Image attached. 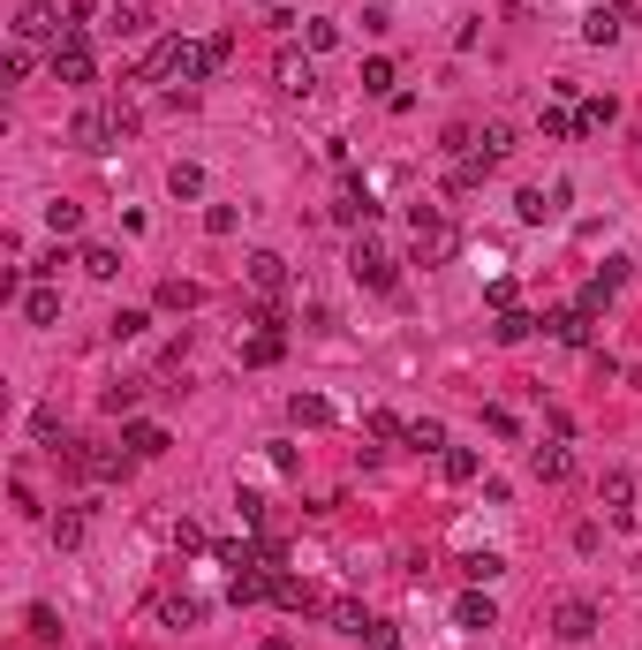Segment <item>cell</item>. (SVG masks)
Segmentation results:
<instances>
[{
  "label": "cell",
  "instance_id": "obj_1",
  "mask_svg": "<svg viewBox=\"0 0 642 650\" xmlns=\"http://www.w3.org/2000/svg\"><path fill=\"white\" fill-rule=\"evenodd\" d=\"M348 280H355V288H371V295H393V280H401V257H393L386 242L363 227V235H355V250H348Z\"/></svg>",
  "mask_w": 642,
  "mask_h": 650
},
{
  "label": "cell",
  "instance_id": "obj_2",
  "mask_svg": "<svg viewBox=\"0 0 642 650\" xmlns=\"http://www.w3.org/2000/svg\"><path fill=\"white\" fill-rule=\"evenodd\" d=\"M408 227H416V265H446V257L461 250L454 220H446L439 205H416V212H408Z\"/></svg>",
  "mask_w": 642,
  "mask_h": 650
},
{
  "label": "cell",
  "instance_id": "obj_3",
  "mask_svg": "<svg viewBox=\"0 0 642 650\" xmlns=\"http://www.w3.org/2000/svg\"><path fill=\"white\" fill-rule=\"evenodd\" d=\"M227 53H235V38H227V31L197 38V46L182 38V61H174V76H182V84H212V76L227 69Z\"/></svg>",
  "mask_w": 642,
  "mask_h": 650
},
{
  "label": "cell",
  "instance_id": "obj_4",
  "mask_svg": "<svg viewBox=\"0 0 642 650\" xmlns=\"http://www.w3.org/2000/svg\"><path fill=\"white\" fill-rule=\"evenodd\" d=\"M46 61H53V76H61V84H91V76H99V61H91V38L76 31V23H68V31L53 38V53H46Z\"/></svg>",
  "mask_w": 642,
  "mask_h": 650
},
{
  "label": "cell",
  "instance_id": "obj_5",
  "mask_svg": "<svg viewBox=\"0 0 642 650\" xmlns=\"http://www.w3.org/2000/svg\"><path fill=\"white\" fill-rule=\"evenodd\" d=\"M272 84L288 91V99H310V91H318V53H280V61H272Z\"/></svg>",
  "mask_w": 642,
  "mask_h": 650
},
{
  "label": "cell",
  "instance_id": "obj_6",
  "mask_svg": "<svg viewBox=\"0 0 642 650\" xmlns=\"http://www.w3.org/2000/svg\"><path fill=\"white\" fill-rule=\"evenodd\" d=\"M529 477H537V484H567V477H575V454H567V439H559V431H552L544 446H529Z\"/></svg>",
  "mask_w": 642,
  "mask_h": 650
},
{
  "label": "cell",
  "instance_id": "obj_7",
  "mask_svg": "<svg viewBox=\"0 0 642 650\" xmlns=\"http://www.w3.org/2000/svg\"><path fill=\"white\" fill-rule=\"evenodd\" d=\"M627 23H635V0H597V8H590V23H582V38H590V46H612V38H620Z\"/></svg>",
  "mask_w": 642,
  "mask_h": 650
},
{
  "label": "cell",
  "instance_id": "obj_8",
  "mask_svg": "<svg viewBox=\"0 0 642 650\" xmlns=\"http://www.w3.org/2000/svg\"><path fill=\"white\" fill-rule=\"evenodd\" d=\"M272 605H280V613H325V598L303 575H288V567H272Z\"/></svg>",
  "mask_w": 642,
  "mask_h": 650
},
{
  "label": "cell",
  "instance_id": "obj_9",
  "mask_svg": "<svg viewBox=\"0 0 642 650\" xmlns=\"http://www.w3.org/2000/svg\"><path fill=\"white\" fill-rule=\"evenodd\" d=\"M68 137H76V152H114L121 129H114V114H106V106H91V114H76V129H68Z\"/></svg>",
  "mask_w": 642,
  "mask_h": 650
},
{
  "label": "cell",
  "instance_id": "obj_10",
  "mask_svg": "<svg viewBox=\"0 0 642 650\" xmlns=\"http://www.w3.org/2000/svg\"><path fill=\"white\" fill-rule=\"evenodd\" d=\"M590 310H582V303H567V310H544V333H552V341L559 348H590Z\"/></svg>",
  "mask_w": 642,
  "mask_h": 650
},
{
  "label": "cell",
  "instance_id": "obj_11",
  "mask_svg": "<svg viewBox=\"0 0 642 650\" xmlns=\"http://www.w3.org/2000/svg\"><path fill=\"white\" fill-rule=\"evenodd\" d=\"M333 220H340V227H371V220H378V197L355 182V174H348V189L333 197Z\"/></svg>",
  "mask_w": 642,
  "mask_h": 650
},
{
  "label": "cell",
  "instance_id": "obj_12",
  "mask_svg": "<svg viewBox=\"0 0 642 650\" xmlns=\"http://www.w3.org/2000/svg\"><path fill=\"white\" fill-rule=\"evenodd\" d=\"M552 628H559V643H590V635H597V605L590 598H567L552 613Z\"/></svg>",
  "mask_w": 642,
  "mask_h": 650
},
{
  "label": "cell",
  "instance_id": "obj_13",
  "mask_svg": "<svg viewBox=\"0 0 642 650\" xmlns=\"http://www.w3.org/2000/svg\"><path fill=\"white\" fill-rule=\"evenodd\" d=\"M620 288H627V257H605V265H597V280L582 288V310L597 318V310H605V303H612Z\"/></svg>",
  "mask_w": 642,
  "mask_h": 650
},
{
  "label": "cell",
  "instance_id": "obj_14",
  "mask_svg": "<svg viewBox=\"0 0 642 650\" xmlns=\"http://www.w3.org/2000/svg\"><path fill=\"white\" fill-rule=\"evenodd\" d=\"M242 273H250V288L280 295V288H288V257H280V250H250V257H242Z\"/></svg>",
  "mask_w": 642,
  "mask_h": 650
},
{
  "label": "cell",
  "instance_id": "obj_15",
  "mask_svg": "<svg viewBox=\"0 0 642 650\" xmlns=\"http://www.w3.org/2000/svg\"><path fill=\"white\" fill-rule=\"evenodd\" d=\"M121 446H129L136 462H159V454H167V424H144V416H136V424H121Z\"/></svg>",
  "mask_w": 642,
  "mask_h": 650
},
{
  "label": "cell",
  "instance_id": "obj_16",
  "mask_svg": "<svg viewBox=\"0 0 642 650\" xmlns=\"http://www.w3.org/2000/svg\"><path fill=\"white\" fill-rule=\"evenodd\" d=\"M280 356H288V333H272V325H257L250 341H242V363H250V371H272Z\"/></svg>",
  "mask_w": 642,
  "mask_h": 650
},
{
  "label": "cell",
  "instance_id": "obj_17",
  "mask_svg": "<svg viewBox=\"0 0 642 650\" xmlns=\"http://www.w3.org/2000/svg\"><path fill=\"white\" fill-rule=\"evenodd\" d=\"M454 620H461V628H499V605H491V590H476V582H469V590L454 598Z\"/></svg>",
  "mask_w": 642,
  "mask_h": 650
},
{
  "label": "cell",
  "instance_id": "obj_18",
  "mask_svg": "<svg viewBox=\"0 0 642 650\" xmlns=\"http://www.w3.org/2000/svg\"><path fill=\"white\" fill-rule=\"evenodd\" d=\"M38 38H61V16H53L46 0H31V8L16 16V46H38Z\"/></svg>",
  "mask_w": 642,
  "mask_h": 650
},
{
  "label": "cell",
  "instance_id": "obj_19",
  "mask_svg": "<svg viewBox=\"0 0 642 650\" xmlns=\"http://www.w3.org/2000/svg\"><path fill=\"white\" fill-rule=\"evenodd\" d=\"M152 613L167 620V628H197V620H204V605L189 598V590H159V598H152Z\"/></svg>",
  "mask_w": 642,
  "mask_h": 650
},
{
  "label": "cell",
  "instance_id": "obj_20",
  "mask_svg": "<svg viewBox=\"0 0 642 650\" xmlns=\"http://www.w3.org/2000/svg\"><path fill=\"white\" fill-rule=\"evenodd\" d=\"M597 499H605L612 522H627V514H635V477H627V469H612V477L597 484Z\"/></svg>",
  "mask_w": 642,
  "mask_h": 650
},
{
  "label": "cell",
  "instance_id": "obj_21",
  "mask_svg": "<svg viewBox=\"0 0 642 650\" xmlns=\"http://www.w3.org/2000/svg\"><path fill=\"white\" fill-rule=\"evenodd\" d=\"M23 318H31V325H61V288H46V280L23 288Z\"/></svg>",
  "mask_w": 642,
  "mask_h": 650
},
{
  "label": "cell",
  "instance_id": "obj_22",
  "mask_svg": "<svg viewBox=\"0 0 642 650\" xmlns=\"http://www.w3.org/2000/svg\"><path fill=\"white\" fill-rule=\"evenodd\" d=\"M174 61H182V38H159V46L144 53V69H136V84H159V76H174Z\"/></svg>",
  "mask_w": 642,
  "mask_h": 650
},
{
  "label": "cell",
  "instance_id": "obj_23",
  "mask_svg": "<svg viewBox=\"0 0 642 650\" xmlns=\"http://www.w3.org/2000/svg\"><path fill=\"white\" fill-rule=\"evenodd\" d=\"M76 265H84L91 280H114V273H121V250H114V242H84V257H76Z\"/></svg>",
  "mask_w": 642,
  "mask_h": 650
},
{
  "label": "cell",
  "instance_id": "obj_24",
  "mask_svg": "<svg viewBox=\"0 0 642 650\" xmlns=\"http://www.w3.org/2000/svg\"><path fill=\"white\" fill-rule=\"evenodd\" d=\"M612 121H620V106H612V99H582V106H575V137H590V129H612Z\"/></svg>",
  "mask_w": 642,
  "mask_h": 650
},
{
  "label": "cell",
  "instance_id": "obj_25",
  "mask_svg": "<svg viewBox=\"0 0 642 650\" xmlns=\"http://www.w3.org/2000/svg\"><path fill=\"white\" fill-rule=\"evenodd\" d=\"M325 620H333L340 635H363V628H371V613H363L355 598H325Z\"/></svg>",
  "mask_w": 642,
  "mask_h": 650
},
{
  "label": "cell",
  "instance_id": "obj_26",
  "mask_svg": "<svg viewBox=\"0 0 642 650\" xmlns=\"http://www.w3.org/2000/svg\"><path fill=\"white\" fill-rule=\"evenodd\" d=\"M288 416H295L303 431H325V424H333V401H318V394H295V401H288Z\"/></svg>",
  "mask_w": 642,
  "mask_h": 650
},
{
  "label": "cell",
  "instance_id": "obj_27",
  "mask_svg": "<svg viewBox=\"0 0 642 650\" xmlns=\"http://www.w3.org/2000/svg\"><path fill=\"white\" fill-rule=\"evenodd\" d=\"M476 152H484L491 167H499V159L514 152V129H507V121H484V129H476Z\"/></svg>",
  "mask_w": 642,
  "mask_h": 650
},
{
  "label": "cell",
  "instance_id": "obj_28",
  "mask_svg": "<svg viewBox=\"0 0 642 650\" xmlns=\"http://www.w3.org/2000/svg\"><path fill=\"white\" fill-rule=\"evenodd\" d=\"M537 129H544V144H567V137H575V114H567V99H552V106H544V114H537Z\"/></svg>",
  "mask_w": 642,
  "mask_h": 650
},
{
  "label": "cell",
  "instance_id": "obj_29",
  "mask_svg": "<svg viewBox=\"0 0 642 650\" xmlns=\"http://www.w3.org/2000/svg\"><path fill=\"white\" fill-rule=\"evenodd\" d=\"M408 446H416V454H446V424L439 416H416V424H408Z\"/></svg>",
  "mask_w": 642,
  "mask_h": 650
},
{
  "label": "cell",
  "instance_id": "obj_30",
  "mask_svg": "<svg viewBox=\"0 0 642 650\" xmlns=\"http://www.w3.org/2000/svg\"><path fill=\"white\" fill-rule=\"evenodd\" d=\"M537 325H544V318H529V310H499V325H491V333H499V341L514 348V341H529Z\"/></svg>",
  "mask_w": 642,
  "mask_h": 650
},
{
  "label": "cell",
  "instance_id": "obj_31",
  "mask_svg": "<svg viewBox=\"0 0 642 650\" xmlns=\"http://www.w3.org/2000/svg\"><path fill=\"white\" fill-rule=\"evenodd\" d=\"M461 575H469L476 590H484V582H499V575H507V560H499V552H469V560H461Z\"/></svg>",
  "mask_w": 642,
  "mask_h": 650
},
{
  "label": "cell",
  "instance_id": "obj_32",
  "mask_svg": "<svg viewBox=\"0 0 642 650\" xmlns=\"http://www.w3.org/2000/svg\"><path fill=\"white\" fill-rule=\"evenodd\" d=\"M167 189H174V197H204V167H197V159H174Z\"/></svg>",
  "mask_w": 642,
  "mask_h": 650
},
{
  "label": "cell",
  "instance_id": "obj_33",
  "mask_svg": "<svg viewBox=\"0 0 642 650\" xmlns=\"http://www.w3.org/2000/svg\"><path fill=\"white\" fill-rule=\"evenodd\" d=\"M439 469H446V484H476V454H469V446H446Z\"/></svg>",
  "mask_w": 642,
  "mask_h": 650
},
{
  "label": "cell",
  "instance_id": "obj_34",
  "mask_svg": "<svg viewBox=\"0 0 642 650\" xmlns=\"http://www.w3.org/2000/svg\"><path fill=\"white\" fill-rule=\"evenodd\" d=\"M197 303H204L197 280H167V288H159V310H197Z\"/></svg>",
  "mask_w": 642,
  "mask_h": 650
},
{
  "label": "cell",
  "instance_id": "obj_35",
  "mask_svg": "<svg viewBox=\"0 0 642 650\" xmlns=\"http://www.w3.org/2000/svg\"><path fill=\"white\" fill-rule=\"evenodd\" d=\"M31 439L61 454V446H68V431H61V409H38V416H31Z\"/></svg>",
  "mask_w": 642,
  "mask_h": 650
},
{
  "label": "cell",
  "instance_id": "obj_36",
  "mask_svg": "<svg viewBox=\"0 0 642 650\" xmlns=\"http://www.w3.org/2000/svg\"><path fill=\"white\" fill-rule=\"evenodd\" d=\"M53 545H61V552H76V545H84V514H76V507H61V514H53Z\"/></svg>",
  "mask_w": 642,
  "mask_h": 650
},
{
  "label": "cell",
  "instance_id": "obj_37",
  "mask_svg": "<svg viewBox=\"0 0 642 650\" xmlns=\"http://www.w3.org/2000/svg\"><path fill=\"white\" fill-rule=\"evenodd\" d=\"M514 212H522V220L537 227V220H552L559 205H552V189H522V197H514Z\"/></svg>",
  "mask_w": 642,
  "mask_h": 650
},
{
  "label": "cell",
  "instance_id": "obj_38",
  "mask_svg": "<svg viewBox=\"0 0 642 650\" xmlns=\"http://www.w3.org/2000/svg\"><path fill=\"white\" fill-rule=\"evenodd\" d=\"M46 227H53V235H76V227H84V205H68V197H53V205H46Z\"/></svg>",
  "mask_w": 642,
  "mask_h": 650
},
{
  "label": "cell",
  "instance_id": "obj_39",
  "mask_svg": "<svg viewBox=\"0 0 642 650\" xmlns=\"http://www.w3.org/2000/svg\"><path fill=\"white\" fill-rule=\"evenodd\" d=\"M174 552H182V560H189V552H212V537H204V522H174Z\"/></svg>",
  "mask_w": 642,
  "mask_h": 650
},
{
  "label": "cell",
  "instance_id": "obj_40",
  "mask_svg": "<svg viewBox=\"0 0 642 650\" xmlns=\"http://www.w3.org/2000/svg\"><path fill=\"white\" fill-rule=\"evenodd\" d=\"M363 431H371V439H408V424L393 409H371V416H363Z\"/></svg>",
  "mask_w": 642,
  "mask_h": 650
},
{
  "label": "cell",
  "instance_id": "obj_41",
  "mask_svg": "<svg viewBox=\"0 0 642 650\" xmlns=\"http://www.w3.org/2000/svg\"><path fill=\"white\" fill-rule=\"evenodd\" d=\"M136 394H144V378H121V386H106V409L129 416V409H136Z\"/></svg>",
  "mask_w": 642,
  "mask_h": 650
},
{
  "label": "cell",
  "instance_id": "obj_42",
  "mask_svg": "<svg viewBox=\"0 0 642 650\" xmlns=\"http://www.w3.org/2000/svg\"><path fill=\"white\" fill-rule=\"evenodd\" d=\"M144 23H152V16H144V8H114V16H106V31H114V38H136V31H144Z\"/></svg>",
  "mask_w": 642,
  "mask_h": 650
},
{
  "label": "cell",
  "instance_id": "obj_43",
  "mask_svg": "<svg viewBox=\"0 0 642 650\" xmlns=\"http://www.w3.org/2000/svg\"><path fill=\"white\" fill-rule=\"evenodd\" d=\"M235 227H242L235 205H212V212H204V235H235Z\"/></svg>",
  "mask_w": 642,
  "mask_h": 650
},
{
  "label": "cell",
  "instance_id": "obj_44",
  "mask_svg": "<svg viewBox=\"0 0 642 650\" xmlns=\"http://www.w3.org/2000/svg\"><path fill=\"white\" fill-rule=\"evenodd\" d=\"M363 91H393V61L378 53V61H363Z\"/></svg>",
  "mask_w": 642,
  "mask_h": 650
},
{
  "label": "cell",
  "instance_id": "obj_45",
  "mask_svg": "<svg viewBox=\"0 0 642 650\" xmlns=\"http://www.w3.org/2000/svg\"><path fill=\"white\" fill-rule=\"evenodd\" d=\"M106 114H114V129H121V137H136V129H144V114H136L129 99H114V106H106Z\"/></svg>",
  "mask_w": 642,
  "mask_h": 650
},
{
  "label": "cell",
  "instance_id": "obj_46",
  "mask_svg": "<svg viewBox=\"0 0 642 650\" xmlns=\"http://www.w3.org/2000/svg\"><path fill=\"white\" fill-rule=\"evenodd\" d=\"M303 38H310V53H333V46H340V23H310Z\"/></svg>",
  "mask_w": 642,
  "mask_h": 650
},
{
  "label": "cell",
  "instance_id": "obj_47",
  "mask_svg": "<svg viewBox=\"0 0 642 650\" xmlns=\"http://www.w3.org/2000/svg\"><path fill=\"white\" fill-rule=\"evenodd\" d=\"M31 635H38V643H53V635H61V620H53V605H31Z\"/></svg>",
  "mask_w": 642,
  "mask_h": 650
},
{
  "label": "cell",
  "instance_id": "obj_48",
  "mask_svg": "<svg viewBox=\"0 0 642 650\" xmlns=\"http://www.w3.org/2000/svg\"><path fill=\"white\" fill-rule=\"evenodd\" d=\"M401 643V635H393V620H371V628H363V650H393Z\"/></svg>",
  "mask_w": 642,
  "mask_h": 650
},
{
  "label": "cell",
  "instance_id": "obj_49",
  "mask_svg": "<svg viewBox=\"0 0 642 650\" xmlns=\"http://www.w3.org/2000/svg\"><path fill=\"white\" fill-rule=\"evenodd\" d=\"M0 76H8V84H23V76H31V46L8 53V61H0Z\"/></svg>",
  "mask_w": 642,
  "mask_h": 650
},
{
  "label": "cell",
  "instance_id": "obj_50",
  "mask_svg": "<svg viewBox=\"0 0 642 650\" xmlns=\"http://www.w3.org/2000/svg\"><path fill=\"white\" fill-rule=\"evenodd\" d=\"M484 303H491V310H522V303H514V280H491Z\"/></svg>",
  "mask_w": 642,
  "mask_h": 650
},
{
  "label": "cell",
  "instance_id": "obj_51",
  "mask_svg": "<svg viewBox=\"0 0 642 650\" xmlns=\"http://www.w3.org/2000/svg\"><path fill=\"white\" fill-rule=\"evenodd\" d=\"M484 431L491 439H514V409H484Z\"/></svg>",
  "mask_w": 642,
  "mask_h": 650
},
{
  "label": "cell",
  "instance_id": "obj_52",
  "mask_svg": "<svg viewBox=\"0 0 642 650\" xmlns=\"http://www.w3.org/2000/svg\"><path fill=\"white\" fill-rule=\"evenodd\" d=\"M257 650H288V643H280V635H272V643H257Z\"/></svg>",
  "mask_w": 642,
  "mask_h": 650
}]
</instances>
